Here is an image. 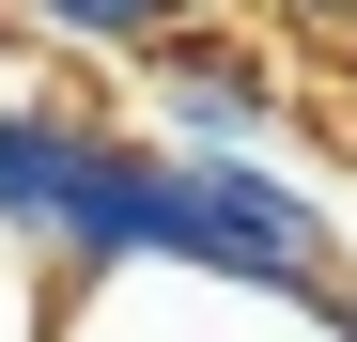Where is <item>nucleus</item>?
I'll return each instance as SVG.
<instances>
[{
  "label": "nucleus",
  "instance_id": "nucleus-1",
  "mask_svg": "<svg viewBox=\"0 0 357 342\" xmlns=\"http://www.w3.org/2000/svg\"><path fill=\"white\" fill-rule=\"evenodd\" d=\"M342 296H249V280H202V265H109L63 280V342H342Z\"/></svg>",
  "mask_w": 357,
  "mask_h": 342
},
{
  "label": "nucleus",
  "instance_id": "nucleus-2",
  "mask_svg": "<svg viewBox=\"0 0 357 342\" xmlns=\"http://www.w3.org/2000/svg\"><path fill=\"white\" fill-rule=\"evenodd\" d=\"M140 94H155V140L171 156H280V63L264 47H233V31H171L155 63H140Z\"/></svg>",
  "mask_w": 357,
  "mask_h": 342
},
{
  "label": "nucleus",
  "instance_id": "nucleus-3",
  "mask_svg": "<svg viewBox=\"0 0 357 342\" xmlns=\"http://www.w3.org/2000/svg\"><path fill=\"white\" fill-rule=\"evenodd\" d=\"M16 16L47 47H78V63H155L171 31H218V16H249V0H16Z\"/></svg>",
  "mask_w": 357,
  "mask_h": 342
},
{
  "label": "nucleus",
  "instance_id": "nucleus-4",
  "mask_svg": "<svg viewBox=\"0 0 357 342\" xmlns=\"http://www.w3.org/2000/svg\"><path fill=\"white\" fill-rule=\"evenodd\" d=\"M0 342H63V280H47L16 234H0Z\"/></svg>",
  "mask_w": 357,
  "mask_h": 342
},
{
  "label": "nucleus",
  "instance_id": "nucleus-5",
  "mask_svg": "<svg viewBox=\"0 0 357 342\" xmlns=\"http://www.w3.org/2000/svg\"><path fill=\"white\" fill-rule=\"evenodd\" d=\"M280 47H311V63H357V0H264Z\"/></svg>",
  "mask_w": 357,
  "mask_h": 342
}]
</instances>
